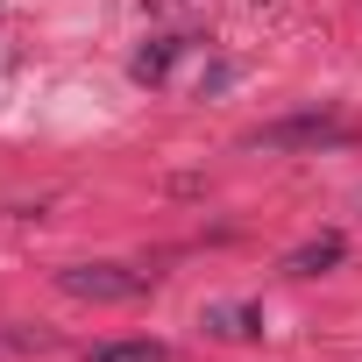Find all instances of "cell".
<instances>
[{
	"label": "cell",
	"mask_w": 362,
	"mask_h": 362,
	"mask_svg": "<svg viewBox=\"0 0 362 362\" xmlns=\"http://www.w3.org/2000/svg\"><path fill=\"white\" fill-rule=\"evenodd\" d=\"M57 284L71 298H86V305H128V298L149 291V277L142 270H121V263H71V270H57Z\"/></svg>",
	"instance_id": "1"
},
{
	"label": "cell",
	"mask_w": 362,
	"mask_h": 362,
	"mask_svg": "<svg viewBox=\"0 0 362 362\" xmlns=\"http://www.w3.org/2000/svg\"><path fill=\"white\" fill-rule=\"evenodd\" d=\"M263 327V313L256 305H206V334H228V341H249Z\"/></svg>",
	"instance_id": "4"
},
{
	"label": "cell",
	"mask_w": 362,
	"mask_h": 362,
	"mask_svg": "<svg viewBox=\"0 0 362 362\" xmlns=\"http://www.w3.org/2000/svg\"><path fill=\"white\" fill-rule=\"evenodd\" d=\"M86 362H163V341H100Z\"/></svg>",
	"instance_id": "6"
},
{
	"label": "cell",
	"mask_w": 362,
	"mask_h": 362,
	"mask_svg": "<svg viewBox=\"0 0 362 362\" xmlns=\"http://www.w3.org/2000/svg\"><path fill=\"white\" fill-rule=\"evenodd\" d=\"M341 256H348L341 235H313V242H298V249L284 256V270H291V277H320V270H334Z\"/></svg>",
	"instance_id": "3"
},
{
	"label": "cell",
	"mask_w": 362,
	"mask_h": 362,
	"mask_svg": "<svg viewBox=\"0 0 362 362\" xmlns=\"http://www.w3.org/2000/svg\"><path fill=\"white\" fill-rule=\"evenodd\" d=\"M170 57H177V36H156V43H142V50H135V64H128V71H135L142 86H156V78L170 71Z\"/></svg>",
	"instance_id": "5"
},
{
	"label": "cell",
	"mask_w": 362,
	"mask_h": 362,
	"mask_svg": "<svg viewBox=\"0 0 362 362\" xmlns=\"http://www.w3.org/2000/svg\"><path fill=\"white\" fill-rule=\"evenodd\" d=\"M355 142L348 121H327V114H291V121H270L249 135V149H341Z\"/></svg>",
	"instance_id": "2"
}]
</instances>
